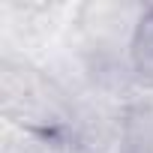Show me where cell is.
<instances>
[{
    "label": "cell",
    "instance_id": "7a4b0ae2",
    "mask_svg": "<svg viewBox=\"0 0 153 153\" xmlns=\"http://www.w3.org/2000/svg\"><path fill=\"white\" fill-rule=\"evenodd\" d=\"M147 3H87L81 6V27L96 42H108L120 36L126 39V48H129V39Z\"/></svg>",
    "mask_w": 153,
    "mask_h": 153
},
{
    "label": "cell",
    "instance_id": "3957f363",
    "mask_svg": "<svg viewBox=\"0 0 153 153\" xmlns=\"http://www.w3.org/2000/svg\"><path fill=\"white\" fill-rule=\"evenodd\" d=\"M120 153H153V102L126 108L120 120Z\"/></svg>",
    "mask_w": 153,
    "mask_h": 153
},
{
    "label": "cell",
    "instance_id": "6da1fadb",
    "mask_svg": "<svg viewBox=\"0 0 153 153\" xmlns=\"http://www.w3.org/2000/svg\"><path fill=\"white\" fill-rule=\"evenodd\" d=\"M3 114L30 132L66 135L69 129V105L57 84L27 63L6 60L3 66Z\"/></svg>",
    "mask_w": 153,
    "mask_h": 153
},
{
    "label": "cell",
    "instance_id": "277c9868",
    "mask_svg": "<svg viewBox=\"0 0 153 153\" xmlns=\"http://www.w3.org/2000/svg\"><path fill=\"white\" fill-rule=\"evenodd\" d=\"M126 54H129L132 75H135L144 87H153V3H147L144 15L138 18Z\"/></svg>",
    "mask_w": 153,
    "mask_h": 153
}]
</instances>
